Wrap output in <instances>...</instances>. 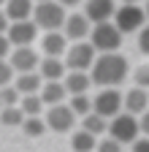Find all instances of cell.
<instances>
[{"label": "cell", "mask_w": 149, "mask_h": 152, "mask_svg": "<svg viewBox=\"0 0 149 152\" xmlns=\"http://www.w3.org/2000/svg\"><path fill=\"white\" fill-rule=\"evenodd\" d=\"M89 76H92V84H98L100 90L103 87H119L127 79V60L119 52L98 54V60H95V65H92Z\"/></svg>", "instance_id": "6da1fadb"}, {"label": "cell", "mask_w": 149, "mask_h": 152, "mask_svg": "<svg viewBox=\"0 0 149 152\" xmlns=\"http://www.w3.org/2000/svg\"><path fill=\"white\" fill-rule=\"evenodd\" d=\"M65 6L57 3V0H46V3H35V11H33V22L38 25L41 30L52 33V30H63L65 27Z\"/></svg>", "instance_id": "7a4b0ae2"}, {"label": "cell", "mask_w": 149, "mask_h": 152, "mask_svg": "<svg viewBox=\"0 0 149 152\" xmlns=\"http://www.w3.org/2000/svg\"><path fill=\"white\" fill-rule=\"evenodd\" d=\"M122 30L117 27V22H100V25H92V33H89V41L100 54H108V52H119V44H122Z\"/></svg>", "instance_id": "3957f363"}, {"label": "cell", "mask_w": 149, "mask_h": 152, "mask_svg": "<svg viewBox=\"0 0 149 152\" xmlns=\"http://www.w3.org/2000/svg\"><path fill=\"white\" fill-rule=\"evenodd\" d=\"M108 136L117 139L119 144H133L141 136V122H138V117H136V114H130V111L117 114L114 120H108Z\"/></svg>", "instance_id": "277c9868"}, {"label": "cell", "mask_w": 149, "mask_h": 152, "mask_svg": "<svg viewBox=\"0 0 149 152\" xmlns=\"http://www.w3.org/2000/svg\"><path fill=\"white\" fill-rule=\"evenodd\" d=\"M98 54H100V52L92 46V41H76V44L68 49V54H65L68 71H92Z\"/></svg>", "instance_id": "5b68a950"}, {"label": "cell", "mask_w": 149, "mask_h": 152, "mask_svg": "<svg viewBox=\"0 0 149 152\" xmlns=\"http://www.w3.org/2000/svg\"><path fill=\"white\" fill-rule=\"evenodd\" d=\"M92 101H95V111L100 117H106V120H114L117 114L125 111V95L117 87H103Z\"/></svg>", "instance_id": "8992f818"}, {"label": "cell", "mask_w": 149, "mask_h": 152, "mask_svg": "<svg viewBox=\"0 0 149 152\" xmlns=\"http://www.w3.org/2000/svg\"><path fill=\"white\" fill-rule=\"evenodd\" d=\"M114 22L122 33H141V27L146 22V8H141L138 3L136 6H119L114 14Z\"/></svg>", "instance_id": "52a82bcc"}, {"label": "cell", "mask_w": 149, "mask_h": 152, "mask_svg": "<svg viewBox=\"0 0 149 152\" xmlns=\"http://www.w3.org/2000/svg\"><path fill=\"white\" fill-rule=\"evenodd\" d=\"M44 120H46L49 130L68 133V130H73V125H76V111H73L71 106H65V103H57V106H49Z\"/></svg>", "instance_id": "ba28073f"}, {"label": "cell", "mask_w": 149, "mask_h": 152, "mask_svg": "<svg viewBox=\"0 0 149 152\" xmlns=\"http://www.w3.org/2000/svg\"><path fill=\"white\" fill-rule=\"evenodd\" d=\"M38 25L33 22V19H25V22H11V27H8V38H11V44H14V49L16 46H30L33 41H35V35H38Z\"/></svg>", "instance_id": "9c48e42d"}, {"label": "cell", "mask_w": 149, "mask_h": 152, "mask_svg": "<svg viewBox=\"0 0 149 152\" xmlns=\"http://www.w3.org/2000/svg\"><path fill=\"white\" fill-rule=\"evenodd\" d=\"M63 33L68 35V41H73V44H76V41H84V38L92 33V22H89V16H87V14H68Z\"/></svg>", "instance_id": "30bf717a"}, {"label": "cell", "mask_w": 149, "mask_h": 152, "mask_svg": "<svg viewBox=\"0 0 149 152\" xmlns=\"http://www.w3.org/2000/svg\"><path fill=\"white\" fill-rule=\"evenodd\" d=\"M8 63L14 65L16 73H30V71H35L41 65V60H38V54H35L33 46H16L11 52V57H8Z\"/></svg>", "instance_id": "8fae6325"}, {"label": "cell", "mask_w": 149, "mask_h": 152, "mask_svg": "<svg viewBox=\"0 0 149 152\" xmlns=\"http://www.w3.org/2000/svg\"><path fill=\"white\" fill-rule=\"evenodd\" d=\"M84 14L89 16L92 25H100V22H111L117 14V3L114 0H87Z\"/></svg>", "instance_id": "7c38bea8"}, {"label": "cell", "mask_w": 149, "mask_h": 152, "mask_svg": "<svg viewBox=\"0 0 149 152\" xmlns=\"http://www.w3.org/2000/svg\"><path fill=\"white\" fill-rule=\"evenodd\" d=\"M38 73L44 76V82H65L63 76H68V63H63V57H44Z\"/></svg>", "instance_id": "4fadbf2b"}, {"label": "cell", "mask_w": 149, "mask_h": 152, "mask_svg": "<svg viewBox=\"0 0 149 152\" xmlns=\"http://www.w3.org/2000/svg\"><path fill=\"white\" fill-rule=\"evenodd\" d=\"M41 46H44V54L46 57H63V54H68V35L65 33H57V30H52V33H46L44 38H41Z\"/></svg>", "instance_id": "5bb4252c"}, {"label": "cell", "mask_w": 149, "mask_h": 152, "mask_svg": "<svg viewBox=\"0 0 149 152\" xmlns=\"http://www.w3.org/2000/svg\"><path fill=\"white\" fill-rule=\"evenodd\" d=\"M149 109V90L144 87H133L125 92V111L136 114V117H141V114Z\"/></svg>", "instance_id": "9a60e30c"}, {"label": "cell", "mask_w": 149, "mask_h": 152, "mask_svg": "<svg viewBox=\"0 0 149 152\" xmlns=\"http://www.w3.org/2000/svg\"><path fill=\"white\" fill-rule=\"evenodd\" d=\"M11 22H25V19H33V11H35V0H8L6 8Z\"/></svg>", "instance_id": "2e32d148"}, {"label": "cell", "mask_w": 149, "mask_h": 152, "mask_svg": "<svg viewBox=\"0 0 149 152\" xmlns=\"http://www.w3.org/2000/svg\"><path fill=\"white\" fill-rule=\"evenodd\" d=\"M89 84H92L89 71H68V76H65V87L71 95H87Z\"/></svg>", "instance_id": "e0dca14e"}, {"label": "cell", "mask_w": 149, "mask_h": 152, "mask_svg": "<svg viewBox=\"0 0 149 152\" xmlns=\"http://www.w3.org/2000/svg\"><path fill=\"white\" fill-rule=\"evenodd\" d=\"M65 95H71L68 87H65V82H44V87H41V98H44L46 106H57V103H63Z\"/></svg>", "instance_id": "ac0fdd59"}, {"label": "cell", "mask_w": 149, "mask_h": 152, "mask_svg": "<svg viewBox=\"0 0 149 152\" xmlns=\"http://www.w3.org/2000/svg\"><path fill=\"white\" fill-rule=\"evenodd\" d=\"M41 79L44 76L38 73V71H30V73H19L14 79V87L19 90L22 95H33V92H38L41 90Z\"/></svg>", "instance_id": "d6986e66"}, {"label": "cell", "mask_w": 149, "mask_h": 152, "mask_svg": "<svg viewBox=\"0 0 149 152\" xmlns=\"http://www.w3.org/2000/svg\"><path fill=\"white\" fill-rule=\"evenodd\" d=\"M71 147H73V152H95V149H98V136H92L89 130L81 128V130L73 133Z\"/></svg>", "instance_id": "ffe728a7"}, {"label": "cell", "mask_w": 149, "mask_h": 152, "mask_svg": "<svg viewBox=\"0 0 149 152\" xmlns=\"http://www.w3.org/2000/svg\"><path fill=\"white\" fill-rule=\"evenodd\" d=\"M25 120H27V114L22 111V106H6L3 111H0V122H3L6 128H16Z\"/></svg>", "instance_id": "44dd1931"}, {"label": "cell", "mask_w": 149, "mask_h": 152, "mask_svg": "<svg viewBox=\"0 0 149 152\" xmlns=\"http://www.w3.org/2000/svg\"><path fill=\"white\" fill-rule=\"evenodd\" d=\"M22 111L27 114V117H41V109L46 106L44 103V98H41V95L38 92H33V95H22Z\"/></svg>", "instance_id": "7402d4cb"}, {"label": "cell", "mask_w": 149, "mask_h": 152, "mask_svg": "<svg viewBox=\"0 0 149 152\" xmlns=\"http://www.w3.org/2000/svg\"><path fill=\"white\" fill-rule=\"evenodd\" d=\"M68 106L76 111V117H81V120L87 117V114H92V111H95V101H92V98H87V95H73Z\"/></svg>", "instance_id": "603a6c76"}, {"label": "cell", "mask_w": 149, "mask_h": 152, "mask_svg": "<svg viewBox=\"0 0 149 152\" xmlns=\"http://www.w3.org/2000/svg\"><path fill=\"white\" fill-rule=\"evenodd\" d=\"M81 128H84V130H89L92 136H100V133L108 128V122H106V117H100L98 111H92V114H87V117L81 120Z\"/></svg>", "instance_id": "cb8c5ba5"}, {"label": "cell", "mask_w": 149, "mask_h": 152, "mask_svg": "<svg viewBox=\"0 0 149 152\" xmlns=\"http://www.w3.org/2000/svg\"><path fill=\"white\" fill-rule=\"evenodd\" d=\"M22 130H25V136L38 139V136H44V133L49 130V125H46V120H41V117H27V120L22 122Z\"/></svg>", "instance_id": "d4e9b609"}, {"label": "cell", "mask_w": 149, "mask_h": 152, "mask_svg": "<svg viewBox=\"0 0 149 152\" xmlns=\"http://www.w3.org/2000/svg\"><path fill=\"white\" fill-rule=\"evenodd\" d=\"M14 73H16V71H14V65H11L8 60H0V90L8 87V84H14V79H16Z\"/></svg>", "instance_id": "484cf974"}, {"label": "cell", "mask_w": 149, "mask_h": 152, "mask_svg": "<svg viewBox=\"0 0 149 152\" xmlns=\"http://www.w3.org/2000/svg\"><path fill=\"white\" fill-rule=\"evenodd\" d=\"M19 90H16L14 84H8V87H3V90H0V98H3V103L6 106H19L22 103V98H19Z\"/></svg>", "instance_id": "4316f807"}, {"label": "cell", "mask_w": 149, "mask_h": 152, "mask_svg": "<svg viewBox=\"0 0 149 152\" xmlns=\"http://www.w3.org/2000/svg\"><path fill=\"white\" fill-rule=\"evenodd\" d=\"M133 79H136V87L149 90V65H138V68L133 71Z\"/></svg>", "instance_id": "83f0119b"}, {"label": "cell", "mask_w": 149, "mask_h": 152, "mask_svg": "<svg viewBox=\"0 0 149 152\" xmlns=\"http://www.w3.org/2000/svg\"><path fill=\"white\" fill-rule=\"evenodd\" d=\"M95 152H122V144L117 141V139H103V141H98V149Z\"/></svg>", "instance_id": "f1b7e54d"}, {"label": "cell", "mask_w": 149, "mask_h": 152, "mask_svg": "<svg viewBox=\"0 0 149 152\" xmlns=\"http://www.w3.org/2000/svg\"><path fill=\"white\" fill-rule=\"evenodd\" d=\"M14 52V44H11V38L6 33H0V60H8Z\"/></svg>", "instance_id": "f546056e"}, {"label": "cell", "mask_w": 149, "mask_h": 152, "mask_svg": "<svg viewBox=\"0 0 149 152\" xmlns=\"http://www.w3.org/2000/svg\"><path fill=\"white\" fill-rule=\"evenodd\" d=\"M138 49H141V54H149V25H144L138 33Z\"/></svg>", "instance_id": "4dcf8cb0"}, {"label": "cell", "mask_w": 149, "mask_h": 152, "mask_svg": "<svg viewBox=\"0 0 149 152\" xmlns=\"http://www.w3.org/2000/svg\"><path fill=\"white\" fill-rule=\"evenodd\" d=\"M133 152H149V136H138L133 141Z\"/></svg>", "instance_id": "1f68e13d"}, {"label": "cell", "mask_w": 149, "mask_h": 152, "mask_svg": "<svg viewBox=\"0 0 149 152\" xmlns=\"http://www.w3.org/2000/svg\"><path fill=\"white\" fill-rule=\"evenodd\" d=\"M138 122H141V136H149V109L138 117Z\"/></svg>", "instance_id": "d6a6232c"}, {"label": "cell", "mask_w": 149, "mask_h": 152, "mask_svg": "<svg viewBox=\"0 0 149 152\" xmlns=\"http://www.w3.org/2000/svg\"><path fill=\"white\" fill-rule=\"evenodd\" d=\"M8 27H11V19H8V14L0 8V33H8Z\"/></svg>", "instance_id": "836d02e7"}, {"label": "cell", "mask_w": 149, "mask_h": 152, "mask_svg": "<svg viewBox=\"0 0 149 152\" xmlns=\"http://www.w3.org/2000/svg\"><path fill=\"white\" fill-rule=\"evenodd\" d=\"M57 3H63V6L68 8V6H79V3H81V0H57Z\"/></svg>", "instance_id": "e575fe53"}, {"label": "cell", "mask_w": 149, "mask_h": 152, "mask_svg": "<svg viewBox=\"0 0 149 152\" xmlns=\"http://www.w3.org/2000/svg\"><path fill=\"white\" fill-rule=\"evenodd\" d=\"M119 3H122V6H136L138 0H119Z\"/></svg>", "instance_id": "d590c367"}, {"label": "cell", "mask_w": 149, "mask_h": 152, "mask_svg": "<svg viewBox=\"0 0 149 152\" xmlns=\"http://www.w3.org/2000/svg\"><path fill=\"white\" fill-rule=\"evenodd\" d=\"M6 3H8V0H0V8H6Z\"/></svg>", "instance_id": "8d00e7d4"}, {"label": "cell", "mask_w": 149, "mask_h": 152, "mask_svg": "<svg viewBox=\"0 0 149 152\" xmlns=\"http://www.w3.org/2000/svg\"><path fill=\"white\" fill-rule=\"evenodd\" d=\"M3 109H6V103H3V98H0V111H3Z\"/></svg>", "instance_id": "74e56055"}, {"label": "cell", "mask_w": 149, "mask_h": 152, "mask_svg": "<svg viewBox=\"0 0 149 152\" xmlns=\"http://www.w3.org/2000/svg\"><path fill=\"white\" fill-rule=\"evenodd\" d=\"M144 8H146V19H149V3H146V6H144Z\"/></svg>", "instance_id": "f35d334b"}, {"label": "cell", "mask_w": 149, "mask_h": 152, "mask_svg": "<svg viewBox=\"0 0 149 152\" xmlns=\"http://www.w3.org/2000/svg\"><path fill=\"white\" fill-rule=\"evenodd\" d=\"M35 3H46V0H35Z\"/></svg>", "instance_id": "ab89813d"}]
</instances>
